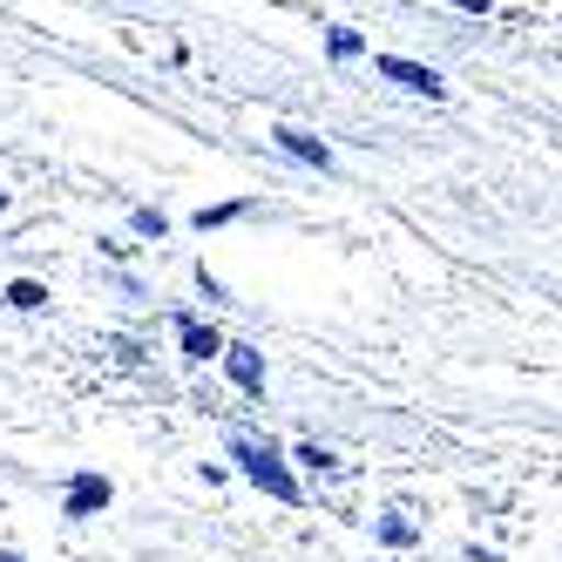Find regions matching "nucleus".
<instances>
[{
    "label": "nucleus",
    "instance_id": "1",
    "mask_svg": "<svg viewBox=\"0 0 562 562\" xmlns=\"http://www.w3.org/2000/svg\"><path fill=\"white\" fill-rule=\"evenodd\" d=\"M231 461L245 468L258 488L271 495V502H299V481H292V468H285V454L271 448V440H231Z\"/></svg>",
    "mask_w": 562,
    "mask_h": 562
},
{
    "label": "nucleus",
    "instance_id": "2",
    "mask_svg": "<svg viewBox=\"0 0 562 562\" xmlns=\"http://www.w3.org/2000/svg\"><path fill=\"white\" fill-rule=\"evenodd\" d=\"M373 68L386 75V82H400V89H414V95H427V102H434V95H448V82H440V75H434V68H420V61H407V55H380Z\"/></svg>",
    "mask_w": 562,
    "mask_h": 562
},
{
    "label": "nucleus",
    "instance_id": "3",
    "mask_svg": "<svg viewBox=\"0 0 562 562\" xmlns=\"http://www.w3.org/2000/svg\"><path fill=\"white\" fill-rule=\"evenodd\" d=\"M271 143L285 149V156H299V164H312V170H333V149L318 143V136H305V130H271Z\"/></svg>",
    "mask_w": 562,
    "mask_h": 562
},
{
    "label": "nucleus",
    "instance_id": "4",
    "mask_svg": "<svg viewBox=\"0 0 562 562\" xmlns=\"http://www.w3.org/2000/svg\"><path fill=\"white\" fill-rule=\"evenodd\" d=\"M217 359H224V373H231L237 386H245V393H265V359H258L251 346H224Z\"/></svg>",
    "mask_w": 562,
    "mask_h": 562
},
{
    "label": "nucleus",
    "instance_id": "5",
    "mask_svg": "<svg viewBox=\"0 0 562 562\" xmlns=\"http://www.w3.org/2000/svg\"><path fill=\"white\" fill-rule=\"evenodd\" d=\"M95 508H109V481L102 474H75L68 481V515H95Z\"/></svg>",
    "mask_w": 562,
    "mask_h": 562
},
{
    "label": "nucleus",
    "instance_id": "6",
    "mask_svg": "<svg viewBox=\"0 0 562 562\" xmlns=\"http://www.w3.org/2000/svg\"><path fill=\"white\" fill-rule=\"evenodd\" d=\"M177 339H183V352H190V359H217V352H224L217 326H196V318H183V326H177Z\"/></svg>",
    "mask_w": 562,
    "mask_h": 562
},
{
    "label": "nucleus",
    "instance_id": "7",
    "mask_svg": "<svg viewBox=\"0 0 562 562\" xmlns=\"http://www.w3.org/2000/svg\"><path fill=\"white\" fill-rule=\"evenodd\" d=\"M8 305H14V312H42V305H48V285H34V278H14V285H8Z\"/></svg>",
    "mask_w": 562,
    "mask_h": 562
},
{
    "label": "nucleus",
    "instance_id": "8",
    "mask_svg": "<svg viewBox=\"0 0 562 562\" xmlns=\"http://www.w3.org/2000/svg\"><path fill=\"white\" fill-rule=\"evenodd\" d=\"M380 542H393V549H407V542H414V521L400 515V508H393V515H380Z\"/></svg>",
    "mask_w": 562,
    "mask_h": 562
},
{
    "label": "nucleus",
    "instance_id": "9",
    "mask_svg": "<svg viewBox=\"0 0 562 562\" xmlns=\"http://www.w3.org/2000/svg\"><path fill=\"white\" fill-rule=\"evenodd\" d=\"M251 204H204L196 211V231H217V224H231V217H245Z\"/></svg>",
    "mask_w": 562,
    "mask_h": 562
},
{
    "label": "nucleus",
    "instance_id": "10",
    "mask_svg": "<svg viewBox=\"0 0 562 562\" xmlns=\"http://www.w3.org/2000/svg\"><path fill=\"white\" fill-rule=\"evenodd\" d=\"M326 48H333V61H352V55H359V48H367V42H359V34H352V27H333V34H326Z\"/></svg>",
    "mask_w": 562,
    "mask_h": 562
},
{
    "label": "nucleus",
    "instance_id": "11",
    "mask_svg": "<svg viewBox=\"0 0 562 562\" xmlns=\"http://www.w3.org/2000/svg\"><path fill=\"white\" fill-rule=\"evenodd\" d=\"M130 224H136V231H143V237H164V231H170V217H164V211H136V217H130Z\"/></svg>",
    "mask_w": 562,
    "mask_h": 562
},
{
    "label": "nucleus",
    "instance_id": "12",
    "mask_svg": "<svg viewBox=\"0 0 562 562\" xmlns=\"http://www.w3.org/2000/svg\"><path fill=\"white\" fill-rule=\"evenodd\" d=\"M299 461L318 468V474H339V454H326V448H299Z\"/></svg>",
    "mask_w": 562,
    "mask_h": 562
},
{
    "label": "nucleus",
    "instance_id": "13",
    "mask_svg": "<svg viewBox=\"0 0 562 562\" xmlns=\"http://www.w3.org/2000/svg\"><path fill=\"white\" fill-rule=\"evenodd\" d=\"M0 562H27V555H14V549H0Z\"/></svg>",
    "mask_w": 562,
    "mask_h": 562
},
{
    "label": "nucleus",
    "instance_id": "14",
    "mask_svg": "<svg viewBox=\"0 0 562 562\" xmlns=\"http://www.w3.org/2000/svg\"><path fill=\"white\" fill-rule=\"evenodd\" d=\"M0 211H8V190H0Z\"/></svg>",
    "mask_w": 562,
    "mask_h": 562
}]
</instances>
